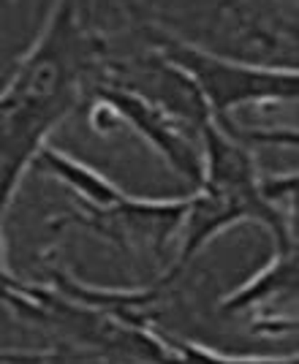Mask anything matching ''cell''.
Here are the masks:
<instances>
[{"label":"cell","instance_id":"5b68a950","mask_svg":"<svg viewBox=\"0 0 299 364\" xmlns=\"http://www.w3.org/2000/svg\"><path fill=\"white\" fill-rule=\"evenodd\" d=\"M93 104L104 107L115 122L134 128L152 150L164 158V164L182 180L199 188L201 182V150L196 144V134H191L182 122H177L166 109L152 104L142 92L122 87L115 82H101L93 90Z\"/></svg>","mask_w":299,"mask_h":364},{"label":"cell","instance_id":"6da1fadb","mask_svg":"<svg viewBox=\"0 0 299 364\" xmlns=\"http://www.w3.org/2000/svg\"><path fill=\"white\" fill-rule=\"evenodd\" d=\"M201 150V182L185 196V215L177 231V253L166 272L152 283L164 291L172 280L185 272V267L226 228L242 220H256L275 237L278 247L294 245L291 228L280 207H275L261 193V177L256 171L253 152L231 136L215 120H207L199 134Z\"/></svg>","mask_w":299,"mask_h":364},{"label":"cell","instance_id":"52a82bcc","mask_svg":"<svg viewBox=\"0 0 299 364\" xmlns=\"http://www.w3.org/2000/svg\"><path fill=\"white\" fill-rule=\"evenodd\" d=\"M294 294L297 291V245L288 247H278L275 258L258 274H253L245 286L234 289L224 302H221V313H242L248 307L267 302L278 294Z\"/></svg>","mask_w":299,"mask_h":364},{"label":"cell","instance_id":"ba28073f","mask_svg":"<svg viewBox=\"0 0 299 364\" xmlns=\"http://www.w3.org/2000/svg\"><path fill=\"white\" fill-rule=\"evenodd\" d=\"M0 299L11 304L16 313L28 304V283L16 280L14 274L6 269V250H3V228H0Z\"/></svg>","mask_w":299,"mask_h":364},{"label":"cell","instance_id":"3957f363","mask_svg":"<svg viewBox=\"0 0 299 364\" xmlns=\"http://www.w3.org/2000/svg\"><path fill=\"white\" fill-rule=\"evenodd\" d=\"M155 55L172 63L194 85L201 101L207 104L209 117L218 125H226L229 114L239 107L297 101V68H275V65L231 60V58L209 52L204 46L174 38V36H158Z\"/></svg>","mask_w":299,"mask_h":364},{"label":"cell","instance_id":"8992f818","mask_svg":"<svg viewBox=\"0 0 299 364\" xmlns=\"http://www.w3.org/2000/svg\"><path fill=\"white\" fill-rule=\"evenodd\" d=\"M38 171H44L49 177L60 180L63 185H68L71 191L79 193V198L90 204V207H106V204H115L125 191H120L115 182L104 177L101 171H95L93 166L82 164L79 158L68 155V152L52 147L49 141H44L38 152L33 155L30 161Z\"/></svg>","mask_w":299,"mask_h":364},{"label":"cell","instance_id":"7a4b0ae2","mask_svg":"<svg viewBox=\"0 0 299 364\" xmlns=\"http://www.w3.org/2000/svg\"><path fill=\"white\" fill-rule=\"evenodd\" d=\"M104 58V41L79 25L74 0H55L36 44L0 85V114L58 112L68 114L82 79Z\"/></svg>","mask_w":299,"mask_h":364},{"label":"cell","instance_id":"9c48e42d","mask_svg":"<svg viewBox=\"0 0 299 364\" xmlns=\"http://www.w3.org/2000/svg\"><path fill=\"white\" fill-rule=\"evenodd\" d=\"M49 353H33V350H0V364H46Z\"/></svg>","mask_w":299,"mask_h":364},{"label":"cell","instance_id":"277c9868","mask_svg":"<svg viewBox=\"0 0 299 364\" xmlns=\"http://www.w3.org/2000/svg\"><path fill=\"white\" fill-rule=\"evenodd\" d=\"M182 215L185 198H136L122 193L115 204H85L74 215L52 218L49 228H85L106 242L117 245L125 253H150L158 258L172 245V240H177Z\"/></svg>","mask_w":299,"mask_h":364}]
</instances>
